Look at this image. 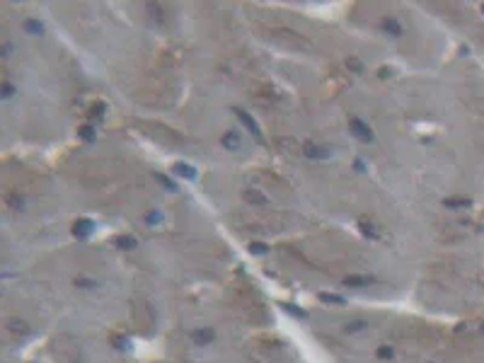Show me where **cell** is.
Returning a JSON list of instances; mask_svg holds the SVG:
<instances>
[{
    "instance_id": "6da1fadb",
    "label": "cell",
    "mask_w": 484,
    "mask_h": 363,
    "mask_svg": "<svg viewBox=\"0 0 484 363\" xmlns=\"http://www.w3.org/2000/svg\"><path fill=\"white\" fill-rule=\"evenodd\" d=\"M349 131L356 136L361 143H373V128L365 124L363 119H358V117H349Z\"/></svg>"
},
{
    "instance_id": "7a4b0ae2",
    "label": "cell",
    "mask_w": 484,
    "mask_h": 363,
    "mask_svg": "<svg viewBox=\"0 0 484 363\" xmlns=\"http://www.w3.org/2000/svg\"><path fill=\"white\" fill-rule=\"evenodd\" d=\"M242 199H245L249 206H255V208H269V206H272V199L264 194L262 189H252V186L242 192Z\"/></svg>"
},
{
    "instance_id": "3957f363",
    "label": "cell",
    "mask_w": 484,
    "mask_h": 363,
    "mask_svg": "<svg viewBox=\"0 0 484 363\" xmlns=\"http://www.w3.org/2000/svg\"><path fill=\"white\" fill-rule=\"evenodd\" d=\"M380 29L385 34H390L392 39H402V36H404V25H402L395 15H385V17H382V20H380Z\"/></svg>"
},
{
    "instance_id": "277c9868",
    "label": "cell",
    "mask_w": 484,
    "mask_h": 363,
    "mask_svg": "<svg viewBox=\"0 0 484 363\" xmlns=\"http://www.w3.org/2000/svg\"><path fill=\"white\" fill-rule=\"evenodd\" d=\"M233 111H235V117L240 119V124H242V126H245L247 131H249V133L255 136V138H257V141H259V143H262V141H264V136H262V128H259V124H257L255 119L249 117V114H247L245 109H240V107H235V109H233Z\"/></svg>"
},
{
    "instance_id": "5b68a950",
    "label": "cell",
    "mask_w": 484,
    "mask_h": 363,
    "mask_svg": "<svg viewBox=\"0 0 484 363\" xmlns=\"http://www.w3.org/2000/svg\"><path fill=\"white\" fill-rule=\"evenodd\" d=\"M189 339H191V344H196V347H208V344H213V339H216V330H213V327H196V330L189 332Z\"/></svg>"
},
{
    "instance_id": "8992f818",
    "label": "cell",
    "mask_w": 484,
    "mask_h": 363,
    "mask_svg": "<svg viewBox=\"0 0 484 363\" xmlns=\"http://www.w3.org/2000/svg\"><path fill=\"white\" fill-rule=\"evenodd\" d=\"M221 145L225 148V150H230V152H235V150H240L242 148V136H240V131H225V133L221 136Z\"/></svg>"
},
{
    "instance_id": "52a82bcc",
    "label": "cell",
    "mask_w": 484,
    "mask_h": 363,
    "mask_svg": "<svg viewBox=\"0 0 484 363\" xmlns=\"http://www.w3.org/2000/svg\"><path fill=\"white\" fill-rule=\"evenodd\" d=\"M371 283H375V276H365V274H349L344 279V286L349 288H365Z\"/></svg>"
},
{
    "instance_id": "ba28073f",
    "label": "cell",
    "mask_w": 484,
    "mask_h": 363,
    "mask_svg": "<svg viewBox=\"0 0 484 363\" xmlns=\"http://www.w3.org/2000/svg\"><path fill=\"white\" fill-rule=\"evenodd\" d=\"M305 155L310 158V160H330V158H332L330 148L317 145V143H305Z\"/></svg>"
},
{
    "instance_id": "9c48e42d",
    "label": "cell",
    "mask_w": 484,
    "mask_h": 363,
    "mask_svg": "<svg viewBox=\"0 0 484 363\" xmlns=\"http://www.w3.org/2000/svg\"><path fill=\"white\" fill-rule=\"evenodd\" d=\"M22 29H25V34H29V36H42V34L46 32L44 22H42V20H34V17H27V20H22Z\"/></svg>"
},
{
    "instance_id": "30bf717a",
    "label": "cell",
    "mask_w": 484,
    "mask_h": 363,
    "mask_svg": "<svg viewBox=\"0 0 484 363\" xmlns=\"http://www.w3.org/2000/svg\"><path fill=\"white\" fill-rule=\"evenodd\" d=\"M92 228L94 223L90 218H83V220H75V225H73V235L80 237V240H85V237L92 235Z\"/></svg>"
},
{
    "instance_id": "8fae6325",
    "label": "cell",
    "mask_w": 484,
    "mask_h": 363,
    "mask_svg": "<svg viewBox=\"0 0 484 363\" xmlns=\"http://www.w3.org/2000/svg\"><path fill=\"white\" fill-rule=\"evenodd\" d=\"M443 206L450 208V211H460V208L472 206V199H467V196H448V199H443Z\"/></svg>"
},
{
    "instance_id": "7c38bea8",
    "label": "cell",
    "mask_w": 484,
    "mask_h": 363,
    "mask_svg": "<svg viewBox=\"0 0 484 363\" xmlns=\"http://www.w3.org/2000/svg\"><path fill=\"white\" fill-rule=\"evenodd\" d=\"M114 247H119V250H124V252H131V250H136V247H138V237H133V235H117V237H114Z\"/></svg>"
},
{
    "instance_id": "4fadbf2b",
    "label": "cell",
    "mask_w": 484,
    "mask_h": 363,
    "mask_svg": "<svg viewBox=\"0 0 484 363\" xmlns=\"http://www.w3.org/2000/svg\"><path fill=\"white\" fill-rule=\"evenodd\" d=\"M73 286L80 288V291H94V288L102 286V281L92 279V276H75V279H73Z\"/></svg>"
},
{
    "instance_id": "5bb4252c",
    "label": "cell",
    "mask_w": 484,
    "mask_h": 363,
    "mask_svg": "<svg viewBox=\"0 0 484 363\" xmlns=\"http://www.w3.org/2000/svg\"><path fill=\"white\" fill-rule=\"evenodd\" d=\"M172 172L179 175V177H184V179H196V169L191 167V165H187V162H175V165H172Z\"/></svg>"
},
{
    "instance_id": "9a60e30c",
    "label": "cell",
    "mask_w": 484,
    "mask_h": 363,
    "mask_svg": "<svg viewBox=\"0 0 484 363\" xmlns=\"http://www.w3.org/2000/svg\"><path fill=\"white\" fill-rule=\"evenodd\" d=\"M365 330H368V322L361 320V317L349 320L346 324H344V332H346V334H358V332H365Z\"/></svg>"
},
{
    "instance_id": "2e32d148",
    "label": "cell",
    "mask_w": 484,
    "mask_h": 363,
    "mask_svg": "<svg viewBox=\"0 0 484 363\" xmlns=\"http://www.w3.org/2000/svg\"><path fill=\"white\" fill-rule=\"evenodd\" d=\"M358 225H361V233H363L365 237H371V240H380V237H382V233H380V230H378V225H375V223H368V220H361Z\"/></svg>"
},
{
    "instance_id": "e0dca14e",
    "label": "cell",
    "mask_w": 484,
    "mask_h": 363,
    "mask_svg": "<svg viewBox=\"0 0 484 363\" xmlns=\"http://www.w3.org/2000/svg\"><path fill=\"white\" fill-rule=\"evenodd\" d=\"M375 358H378V361H390V358H395V347H392V344H380V347L375 349Z\"/></svg>"
},
{
    "instance_id": "ac0fdd59",
    "label": "cell",
    "mask_w": 484,
    "mask_h": 363,
    "mask_svg": "<svg viewBox=\"0 0 484 363\" xmlns=\"http://www.w3.org/2000/svg\"><path fill=\"white\" fill-rule=\"evenodd\" d=\"M8 332H12V334H27L29 332V324H27L25 320H17V317H12V320H8Z\"/></svg>"
},
{
    "instance_id": "d6986e66",
    "label": "cell",
    "mask_w": 484,
    "mask_h": 363,
    "mask_svg": "<svg viewBox=\"0 0 484 363\" xmlns=\"http://www.w3.org/2000/svg\"><path fill=\"white\" fill-rule=\"evenodd\" d=\"M145 223H148L150 228H158V225L165 223V216H162V211H148L145 213Z\"/></svg>"
},
{
    "instance_id": "ffe728a7",
    "label": "cell",
    "mask_w": 484,
    "mask_h": 363,
    "mask_svg": "<svg viewBox=\"0 0 484 363\" xmlns=\"http://www.w3.org/2000/svg\"><path fill=\"white\" fill-rule=\"evenodd\" d=\"M320 303H327V305H346V300L341 296H334V293H320Z\"/></svg>"
},
{
    "instance_id": "44dd1931",
    "label": "cell",
    "mask_w": 484,
    "mask_h": 363,
    "mask_svg": "<svg viewBox=\"0 0 484 363\" xmlns=\"http://www.w3.org/2000/svg\"><path fill=\"white\" fill-rule=\"evenodd\" d=\"M15 94H17V87L10 83V80H3V94H0V97H3V102H10Z\"/></svg>"
},
{
    "instance_id": "7402d4cb",
    "label": "cell",
    "mask_w": 484,
    "mask_h": 363,
    "mask_svg": "<svg viewBox=\"0 0 484 363\" xmlns=\"http://www.w3.org/2000/svg\"><path fill=\"white\" fill-rule=\"evenodd\" d=\"M78 136H80L83 141H92V138H94L97 133H94V126L85 124V126H80V128H78Z\"/></svg>"
},
{
    "instance_id": "603a6c76",
    "label": "cell",
    "mask_w": 484,
    "mask_h": 363,
    "mask_svg": "<svg viewBox=\"0 0 484 363\" xmlns=\"http://www.w3.org/2000/svg\"><path fill=\"white\" fill-rule=\"evenodd\" d=\"M346 66L351 68L354 73H363V63H361L356 56H349V59H346Z\"/></svg>"
},
{
    "instance_id": "cb8c5ba5",
    "label": "cell",
    "mask_w": 484,
    "mask_h": 363,
    "mask_svg": "<svg viewBox=\"0 0 484 363\" xmlns=\"http://www.w3.org/2000/svg\"><path fill=\"white\" fill-rule=\"evenodd\" d=\"M155 179H158V182H160V184L165 186L167 192H177V184H175L172 179H167V177H165V175H155Z\"/></svg>"
},
{
    "instance_id": "d4e9b609",
    "label": "cell",
    "mask_w": 484,
    "mask_h": 363,
    "mask_svg": "<svg viewBox=\"0 0 484 363\" xmlns=\"http://www.w3.org/2000/svg\"><path fill=\"white\" fill-rule=\"evenodd\" d=\"M145 10H148V12H153V17H158V20L162 22V8L158 5V3H145Z\"/></svg>"
},
{
    "instance_id": "484cf974",
    "label": "cell",
    "mask_w": 484,
    "mask_h": 363,
    "mask_svg": "<svg viewBox=\"0 0 484 363\" xmlns=\"http://www.w3.org/2000/svg\"><path fill=\"white\" fill-rule=\"evenodd\" d=\"M104 104H92V109H90V119H102L104 117Z\"/></svg>"
},
{
    "instance_id": "4316f807",
    "label": "cell",
    "mask_w": 484,
    "mask_h": 363,
    "mask_svg": "<svg viewBox=\"0 0 484 363\" xmlns=\"http://www.w3.org/2000/svg\"><path fill=\"white\" fill-rule=\"evenodd\" d=\"M249 252H255V254H266L269 250H266V245H264V242H249Z\"/></svg>"
},
{
    "instance_id": "83f0119b",
    "label": "cell",
    "mask_w": 484,
    "mask_h": 363,
    "mask_svg": "<svg viewBox=\"0 0 484 363\" xmlns=\"http://www.w3.org/2000/svg\"><path fill=\"white\" fill-rule=\"evenodd\" d=\"M10 56H12V44H10V42H3V59L8 61Z\"/></svg>"
},
{
    "instance_id": "f1b7e54d",
    "label": "cell",
    "mask_w": 484,
    "mask_h": 363,
    "mask_svg": "<svg viewBox=\"0 0 484 363\" xmlns=\"http://www.w3.org/2000/svg\"><path fill=\"white\" fill-rule=\"evenodd\" d=\"M482 332H484V324H482Z\"/></svg>"
},
{
    "instance_id": "f546056e",
    "label": "cell",
    "mask_w": 484,
    "mask_h": 363,
    "mask_svg": "<svg viewBox=\"0 0 484 363\" xmlns=\"http://www.w3.org/2000/svg\"><path fill=\"white\" fill-rule=\"evenodd\" d=\"M482 12H484V5H482Z\"/></svg>"
},
{
    "instance_id": "4dcf8cb0",
    "label": "cell",
    "mask_w": 484,
    "mask_h": 363,
    "mask_svg": "<svg viewBox=\"0 0 484 363\" xmlns=\"http://www.w3.org/2000/svg\"><path fill=\"white\" fill-rule=\"evenodd\" d=\"M429 363H433V361H429Z\"/></svg>"
}]
</instances>
